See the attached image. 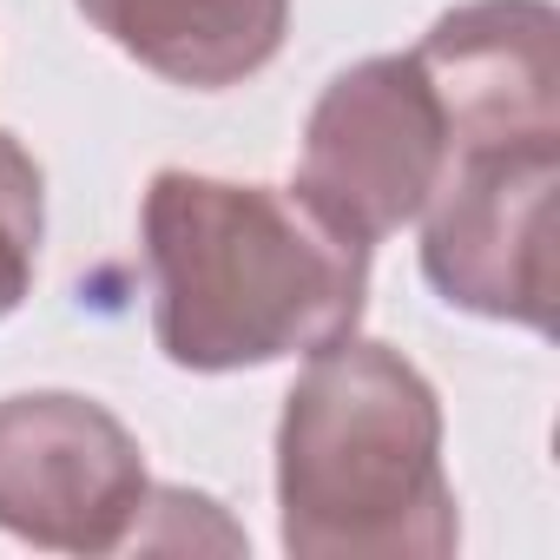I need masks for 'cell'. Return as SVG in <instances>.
<instances>
[{
    "label": "cell",
    "mask_w": 560,
    "mask_h": 560,
    "mask_svg": "<svg viewBox=\"0 0 560 560\" xmlns=\"http://www.w3.org/2000/svg\"><path fill=\"white\" fill-rule=\"evenodd\" d=\"M139 237L152 264V337L178 370H264L363 324L370 244L324 224L298 191L159 172Z\"/></svg>",
    "instance_id": "1"
},
{
    "label": "cell",
    "mask_w": 560,
    "mask_h": 560,
    "mask_svg": "<svg viewBox=\"0 0 560 560\" xmlns=\"http://www.w3.org/2000/svg\"><path fill=\"white\" fill-rule=\"evenodd\" d=\"M277 534L298 560H448L462 547L435 383L376 337L311 350L277 416Z\"/></svg>",
    "instance_id": "2"
},
{
    "label": "cell",
    "mask_w": 560,
    "mask_h": 560,
    "mask_svg": "<svg viewBox=\"0 0 560 560\" xmlns=\"http://www.w3.org/2000/svg\"><path fill=\"white\" fill-rule=\"evenodd\" d=\"M455 165V126L416 54H376L337 73L304 126L298 198L357 244L416 224Z\"/></svg>",
    "instance_id": "3"
},
{
    "label": "cell",
    "mask_w": 560,
    "mask_h": 560,
    "mask_svg": "<svg viewBox=\"0 0 560 560\" xmlns=\"http://www.w3.org/2000/svg\"><path fill=\"white\" fill-rule=\"evenodd\" d=\"M553 191L560 139L475 145L422 205V277L442 304L553 330Z\"/></svg>",
    "instance_id": "4"
},
{
    "label": "cell",
    "mask_w": 560,
    "mask_h": 560,
    "mask_svg": "<svg viewBox=\"0 0 560 560\" xmlns=\"http://www.w3.org/2000/svg\"><path fill=\"white\" fill-rule=\"evenodd\" d=\"M145 514L152 475L113 409L73 389L0 402V534L40 553H119L145 540Z\"/></svg>",
    "instance_id": "5"
},
{
    "label": "cell",
    "mask_w": 560,
    "mask_h": 560,
    "mask_svg": "<svg viewBox=\"0 0 560 560\" xmlns=\"http://www.w3.org/2000/svg\"><path fill=\"white\" fill-rule=\"evenodd\" d=\"M416 60L448 106L455 159L560 139V14L547 0H468L422 34Z\"/></svg>",
    "instance_id": "6"
},
{
    "label": "cell",
    "mask_w": 560,
    "mask_h": 560,
    "mask_svg": "<svg viewBox=\"0 0 560 560\" xmlns=\"http://www.w3.org/2000/svg\"><path fill=\"white\" fill-rule=\"evenodd\" d=\"M80 14L172 86H237L284 54L291 0H80Z\"/></svg>",
    "instance_id": "7"
},
{
    "label": "cell",
    "mask_w": 560,
    "mask_h": 560,
    "mask_svg": "<svg viewBox=\"0 0 560 560\" xmlns=\"http://www.w3.org/2000/svg\"><path fill=\"white\" fill-rule=\"evenodd\" d=\"M40 231H47V178L34 152L0 126V317H14L34 291Z\"/></svg>",
    "instance_id": "8"
}]
</instances>
